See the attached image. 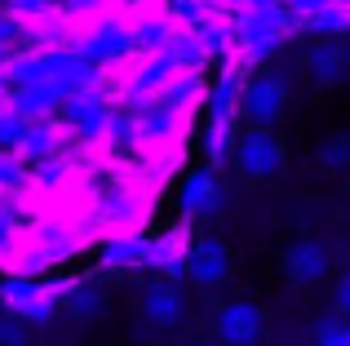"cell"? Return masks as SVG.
Masks as SVG:
<instances>
[{
	"label": "cell",
	"instance_id": "obj_1",
	"mask_svg": "<svg viewBox=\"0 0 350 346\" xmlns=\"http://www.w3.org/2000/svg\"><path fill=\"white\" fill-rule=\"evenodd\" d=\"M62 297V284H36V280H0V306L5 315H18L23 324H44L53 315V302Z\"/></svg>",
	"mask_w": 350,
	"mask_h": 346
},
{
	"label": "cell",
	"instance_id": "obj_2",
	"mask_svg": "<svg viewBox=\"0 0 350 346\" xmlns=\"http://www.w3.org/2000/svg\"><path fill=\"white\" fill-rule=\"evenodd\" d=\"M280 160H284V151H280V142H275V133H266V129H248L244 138L235 142V169L244 173L248 182L271 178V173L280 169Z\"/></svg>",
	"mask_w": 350,
	"mask_h": 346
},
{
	"label": "cell",
	"instance_id": "obj_3",
	"mask_svg": "<svg viewBox=\"0 0 350 346\" xmlns=\"http://www.w3.org/2000/svg\"><path fill=\"white\" fill-rule=\"evenodd\" d=\"M284 103H288V85H284L280 76H257L253 85L239 94V111H244L257 129H266V124L284 111Z\"/></svg>",
	"mask_w": 350,
	"mask_h": 346
},
{
	"label": "cell",
	"instance_id": "obj_4",
	"mask_svg": "<svg viewBox=\"0 0 350 346\" xmlns=\"http://www.w3.org/2000/svg\"><path fill=\"white\" fill-rule=\"evenodd\" d=\"M262 333H266L262 306H253V302H226L222 311H217V338H222L226 346H253Z\"/></svg>",
	"mask_w": 350,
	"mask_h": 346
},
{
	"label": "cell",
	"instance_id": "obj_5",
	"mask_svg": "<svg viewBox=\"0 0 350 346\" xmlns=\"http://www.w3.org/2000/svg\"><path fill=\"white\" fill-rule=\"evenodd\" d=\"M187 276L196 280V284H204V289L222 284V280L231 276V253H226V244L196 240V244H191V253H187Z\"/></svg>",
	"mask_w": 350,
	"mask_h": 346
},
{
	"label": "cell",
	"instance_id": "obj_6",
	"mask_svg": "<svg viewBox=\"0 0 350 346\" xmlns=\"http://www.w3.org/2000/svg\"><path fill=\"white\" fill-rule=\"evenodd\" d=\"M284 267H288V276L297 280V284H315L328 271V249L319 240H297L288 249V258H284Z\"/></svg>",
	"mask_w": 350,
	"mask_h": 346
},
{
	"label": "cell",
	"instance_id": "obj_7",
	"mask_svg": "<svg viewBox=\"0 0 350 346\" xmlns=\"http://www.w3.org/2000/svg\"><path fill=\"white\" fill-rule=\"evenodd\" d=\"M151 249H155V240H142V235H111L107 249H103V262L107 267H120V271L151 267Z\"/></svg>",
	"mask_w": 350,
	"mask_h": 346
},
{
	"label": "cell",
	"instance_id": "obj_8",
	"mask_svg": "<svg viewBox=\"0 0 350 346\" xmlns=\"http://www.w3.org/2000/svg\"><path fill=\"white\" fill-rule=\"evenodd\" d=\"M217 200H222V187H217L213 169L187 173V182H182V209H187V213H213Z\"/></svg>",
	"mask_w": 350,
	"mask_h": 346
},
{
	"label": "cell",
	"instance_id": "obj_9",
	"mask_svg": "<svg viewBox=\"0 0 350 346\" xmlns=\"http://www.w3.org/2000/svg\"><path fill=\"white\" fill-rule=\"evenodd\" d=\"M142 311L151 324H178L182 320V293L173 284H151L142 297Z\"/></svg>",
	"mask_w": 350,
	"mask_h": 346
},
{
	"label": "cell",
	"instance_id": "obj_10",
	"mask_svg": "<svg viewBox=\"0 0 350 346\" xmlns=\"http://www.w3.org/2000/svg\"><path fill=\"white\" fill-rule=\"evenodd\" d=\"M204 156H208V169H222L226 160H235V133L231 124H208V138H204Z\"/></svg>",
	"mask_w": 350,
	"mask_h": 346
},
{
	"label": "cell",
	"instance_id": "obj_11",
	"mask_svg": "<svg viewBox=\"0 0 350 346\" xmlns=\"http://www.w3.org/2000/svg\"><path fill=\"white\" fill-rule=\"evenodd\" d=\"M235 103H239V94H235V76L226 71V76L217 80V89L208 94V111H213V120H217V124H231V120H235Z\"/></svg>",
	"mask_w": 350,
	"mask_h": 346
},
{
	"label": "cell",
	"instance_id": "obj_12",
	"mask_svg": "<svg viewBox=\"0 0 350 346\" xmlns=\"http://www.w3.org/2000/svg\"><path fill=\"white\" fill-rule=\"evenodd\" d=\"M53 147H58V138H53L49 129H23V138H18V151H23V156H49Z\"/></svg>",
	"mask_w": 350,
	"mask_h": 346
},
{
	"label": "cell",
	"instance_id": "obj_13",
	"mask_svg": "<svg viewBox=\"0 0 350 346\" xmlns=\"http://www.w3.org/2000/svg\"><path fill=\"white\" fill-rule=\"evenodd\" d=\"M310 71H315V76L319 80H337V76H342V53H337V49H310Z\"/></svg>",
	"mask_w": 350,
	"mask_h": 346
},
{
	"label": "cell",
	"instance_id": "obj_14",
	"mask_svg": "<svg viewBox=\"0 0 350 346\" xmlns=\"http://www.w3.org/2000/svg\"><path fill=\"white\" fill-rule=\"evenodd\" d=\"M319 346H350V320L319 324Z\"/></svg>",
	"mask_w": 350,
	"mask_h": 346
},
{
	"label": "cell",
	"instance_id": "obj_15",
	"mask_svg": "<svg viewBox=\"0 0 350 346\" xmlns=\"http://www.w3.org/2000/svg\"><path fill=\"white\" fill-rule=\"evenodd\" d=\"M27 342V324L18 315H5L0 320V346H23Z\"/></svg>",
	"mask_w": 350,
	"mask_h": 346
},
{
	"label": "cell",
	"instance_id": "obj_16",
	"mask_svg": "<svg viewBox=\"0 0 350 346\" xmlns=\"http://www.w3.org/2000/svg\"><path fill=\"white\" fill-rule=\"evenodd\" d=\"M333 302H337V311L350 320V276H342L337 280V293H333Z\"/></svg>",
	"mask_w": 350,
	"mask_h": 346
},
{
	"label": "cell",
	"instance_id": "obj_17",
	"mask_svg": "<svg viewBox=\"0 0 350 346\" xmlns=\"http://www.w3.org/2000/svg\"><path fill=\"white\" fill-rule=\"evenodd\" d=\"M324 160H328V165H342V160H346V147H328Z\"/></svg>",
	"mask_w": 350,
	"mask_h": 346
},
{
	"label": "cell",
	"instance_id": "obj_18",
	"mask_svg": "<svg viewBox=\"0 0 350 346\" xmlns=\"http://www.w3.org/2000/svg\"><path fill=\"white\" fill-rule=\"evenodd\" d=\"M208 346H226V342H208Z\"/></svg>",
	"mask_w": 350,
	"mask_h": 346
}]
</instances>
